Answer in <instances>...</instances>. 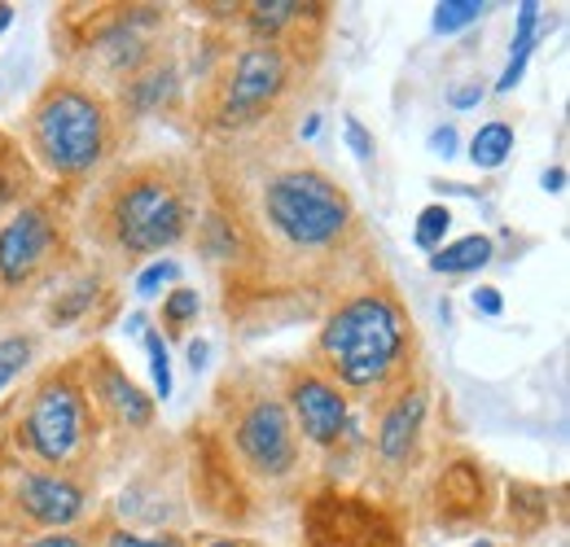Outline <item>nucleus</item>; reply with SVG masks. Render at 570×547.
I'll return each instance as SVG.
<instances>
[{"label": "nucleus", "mask_w": 570, "mask_h": 547, "mask_svg": "<svg viewBox=\"0 0 570 547\" xmlns=\"http://www.w3.org/2000/svg\"><path fill=\"white\" fill-rule=\"evenodd\" d=\"M31 189H36L31 158L13 137H0V215H13L22 202H31Z\"/></svg>", "instance_id": "f3484780"}, {"label": "nucleus", "mask_w": 570, "mask_h": 547, "mask_svg": "<svg viewBox=\"0 0 570 547\" xmlns=\"http://www.w3.org/2000/svg\"><path fill=\"white\" fill-rule=\"evenodd\" d=\"M492 259H497V241L483 237V232H470V237H461V241H452V246H439V250L430 255V272H439V276L483 272Z\"/></svg>", "instance_id": "a211bd4d"}, {"label": "nucleus", "mask_w": 570, "mask_h": 547, "mask_svg": "<svg viewBox=\"0 0 570 547\" xmlns=\"http://www.w3.org/2000/svg\"><path fill=\"white\" fill-rule=\"evenodd\" d=\"M448 228H452V210L443 202H434V206H426L422 215H417V228H413V246L417 250H439L443 246V237H448Z\"/></svg>", "instance_id": "a878e982"}, {"label": "nucleus", "mask_w": 570, "mask_h": 547, "mask_svg": "<svg viewBox=\"0 0 570 547\" xmlns=\"http://www.w3.org/2000/svg\"><path fill=\"white\" fill-rule=\"evenodd\" d=\"M145 350H149V372H154V395L158 399H171V355L158 329L145 334Z\"/></svg>", "instance_id": "cd10ccee"}, {"label": "nucleus", "mask_w": 570, "mask_h": 547, "mask_svg": "<svg viewBox=\"0 0 570 547\" xmlns=\"http://www.w3.org/2000/svg\"><path fill=\"white\" fill-rule=\"evenodd\" d=\"M194 486L212 517H224V521L246 517V486H242V474L219 434L194 438Z\"/></svg>", "instance_id": "2eb2a0df"}, {"label": "nucleus", "mask_w": 570, "mask_h": 547, "mask_svg": "<svg viewBox=\"0 0 570 547\" xmlns=\"http://www.w3.org/2000/svg\"><path fill=\"white\" fill-rule=\"evenodd\" d=\"M509 153H513V123H509V119H492V123H483V128L470 137V162H474L479 171L504 167Z\"/></svg>", "instance_id": "412c9836"}, {"label": "nucleus", "mask_w": 570, "mask_h": 547, "mask_svg": "<svg viewBox=\"0 0 570 547\" xmlns=\"http://www.w3.org/2000/svg\"><path fill=\"white\" fill-rule=\"evenodd\" d=\"M430 153H439V158H452L456 153V128L452 123H443V128L430 132Z\"/></svg>", "instance_id": "72a5a7b5"}, {"label": "nucleus", "mask_w": 570, "mask_h": 547, "mask_svg": "<svg viewBox=\"0 0 570 547\" xmlns=\"http://www.w3.org/2000/svg\"><path fill=\"white\" fill-rule=\"evenodd\" d=\"M264 241L294 259H325L347 250L360 232L356 202L316 162H277L255 185V219Z\"/></svg>", "instance_id": "7ed1b4c3"}, {"label": "nucleus", "mask_w": 570, "mask_h": 547, "mask_svg": "<svg viewBox=\"0 0 570 547\" xmlns=\"http://www.w3.org/2000/svg\"><path fill=\"white\" fill-rule=\"evenodd\" d=\"M171 280H180V263H171V259H154V263L137 276V294H141V298H154V294L167 289Z\"/></svg>", "instance_id": "c85d7f7f"}, {"label": "nucleus", "mask_w": 570, "mask_h": 547, "mask_svg": "<svg viewBox=\"0 0 570 547\" xmlns=\"http://www.w3.org/2000/svg\"><path fill=\"white\" fill-rule=\"evenodd\" d=\"M540 44V4L535 0H522L518 4V36H513V49H509V62L500 70L497 79V92H513L522 70L531 62V49Z\"/></svg>", "instance_id": "aec40b11"}, {"label": "nucleus", "mask_w": 570, "mask_h": 547, "mask_svg": "<svg viewBox=\"0 0 570 547\" xmlns=\"http://www.w3.org/2000/svg\"><path fill=\"white\" fill-rule=\"evenodd\" d=\"M282 404L294 420V434L321 451H334L352 438V399L325 377L316 372L312 364L303 368H289L285 372V390H282Z\"/></svg>", "instance_id": "9d476101"}, {"label": "nucleus", "mask_w": 570, "mask_h": 547, "mask_svg": "<svg viewBox=\"0 0 570 547\" xmlns=\"http://www.w3.org/2000/svg\"><path fill=\"white\" fill-rule=\"evenodd\" d=\"M198 223L194 176L163 158L115 167L88 198L83 232L110 259L137 263L180 246Z\"/></svg>", "instance_id": "f257e3e1"}, {"label": "nucleus", "mask_w": 570, "mask_h": 547, "mask_svg": "<svg viewBox=\"0 0 570 547\" xmlns=\"http://www.w3.org/2000/svg\"><path fill=\"white\" fill-rule=\"evenodd\" d=\"M27 153L53 180H83L115 153V106L83 79H49L27 110Z\"/></svg>", "instance_id": "20e7f679"}, {"label": "nucleus", "mask_w": 570, "mask_h": 547, "mask_svg": "<svg viewBox=\"0 0 570 547\" xmlns=\"http://www.w3.org/2000/svg\"><path fill=\"white\" fill-rule=\"evenodd\" d=\"M36 359V342L27 334H13V338H0V390L13 386Z\"/></svg>", "instance_id": "b1692460"}, {"label": "nucleus", "mask_w": 570, "mask_h": 547, "mask_svg": "<svg viewBox=\"0 0 570 547\" xmlns=\"http://www.w3.org/2000/svg\"><path fill=\"white\" fill-rule=\"evenodd\" d=\"M303 547H409V530L386 504L325 486L303 504Z\"/></svg>", "instance_id": "6e6552de"}, {"label": "nucleus", "mask_w": 570, "mask_h": 547, "mask_svg": "<svg viewBox=\"0 0 570 547\" xmlns=\"http://www.w3.org/2000/svg\"><path fill=\"white\" fill-rule=\"evenodd\" d=\"M540 185H544L549 193H562V185H567V171H562V167H549V171L540 176Z\"/></svg>", "instance_id": "e433bc0d"}, {"label": "nucleus", "mask_w": 570, "mask_h": 547, "mask_svg": "<svg viewBox=\"0 0 570 547\" xmlns=\"http://www.w3.org/2000/svg\"><path fill=\"white\" fill-rule=\"evenodd\" d=\"M483 97H488V88H483V83H474V79H465V83L448 88V106H452V110H474Z\"/></svg>", "instance_id": "7c9ffc66"}, {"label": "nucleus", "mask_w": 570, "mask_h": 547, "mask_svg": "<svg viewBox=\"0 0 570 547\" xmlns=\"http://www.w3.org/2000/svg\"><path fill=\"white\" fill-rule=\"evenodd\" d=\"M483 13H488L483 0H443V4H434V31H439V36L465 31V27H474Z\"/></svg>", "instance_id": "5701e85b"}, {"label": "nucleus", "mask_w": 570, "mask_h": 547, "mask_svg": "<svg viewBox=\"0 0 570 547\" xmlns=\"http://www.w3.org/2000/svg\"><path fill=\"white\" fill-rule=\"evenodd\" d=\"M470 307H474L479 316H492V320H497L500 311H504V298H500V289H492V285H479V289L470 294Z\"/></svg>", "instance_id": "2f4dec72"}, {"label": "nucleus", "mask_w": 570, "mask_h": 547, "mask_svg": "<svg viewBox=\"0 0 570 547\" xmlns=\"http://www.w3.org/2000/svg\"><path fill=\"white\" fill-rule=\"evenodd\" d=\"M13 447L49 474H75L92 451V404L79 368H49L13 425Z\"/></svg>", "instance_id": "39448f33"}, {"label": "nucleus", "mask_w": 570, "mask_h": 547, "mask_svg": "<svg viewBox=\"0 0 570 547\" xmlns=\"http://www.w3.org/2000/svg\"><path fill=\"white\" fill-rule=\"evenodd\" d=\"M219 438L250 478L285 481L298 469V434L282 395L255 377H228L215 395Z\"/></svg>", "instance_id": "423d86ee"}, {"label": "nucleus", "mask_w": 570, "mask_h": 547, "mask_svg": "<svg viewBox=\"0 0 570 547\" xmlns=\"http://www.w3.org/2000/svg\"><path fill=\"white\" fill-rule=\"evenodd\" d=\"M101 298V280L92 272H83V276H75L71 285L53 298V307H49V320L53 325H75V320H83L88 311H92V302Z\"/></svg>", "instance_id": "4be33fe9"}, {"label": "nucleus", "mask_w": 570, "mask_h": 547, "mask_svg": "<svg viewBox=\"0 0 570 547\" xmlns=\"http://www.w3.org/2000/svg\"><path fill=\"white\" fill-rule=\"evenodd\" d=\"M13 22V4H0V31Z\"/></svg>", "instance_id": "58836bf2"}, {"label": "nucleus", "mask_w": 570, "mask_h": 547, "mask_svg": "<svg viewBox=\"0 0 570 547\" xmlns=\"http://www.w3.org/2000/svg\"><path fill=\"white\" fill-rule=\"evenodd\" d=\"M294 88V53L282 44H264L250 40L246 49H237V58L228 62V74L219 83V106L215 119L224 132L237 128H255L268 115H277L285 97Z\"/></svg>", "instance_id": "0eeeda50"}, {"label": "nucleus", "mask_w": 570, "mask_h": 547, "mask_svg": "<svg viewBox=\"0 0 570 547\" xmlns=\"http://www.w3.org/2000/svg\"><path fill=\"white\" fill-rule=\"evenodd\" d=\"M325 9L321 4H298V0H259V4H246V31L250 40H264V44H282L285 49V31L303 27L307 18H321Z\"/></svg>", "instance_id": "dca6fc26"}, {"label": "nucleus", "mask_w": 570, "mask_h": 547, "mask_svg": "<svg viewBox=\"0 0 570 547\" xmlns=\"http://www.w3.org/2000/svg\"><path fill=\"white\" fill-rule=\"evenodd\" d=\"M430 504H434V521L448 530H470V526L488 521V513H492L488 469L474 456H452L434 478Z\"/></svg>", "instance_id": "f8f14e48"}, {"label": "nucleus", "mask_w": 570, "mask_h": 547, "mask_svg": "<svg viewBox=\"0 0 570 547\" xmlns=\"http://www.w3.org/2000/svg\"><path fill=\"white\" fill-rule=\"evenodd\" d=\"M203 547H246L242 539H207Z\"/></svg>", "instance_id": "4c0bfd02"}, {"label": "nucleus", "mask_w": 570, "mask_h": 547, "mask_svg": "<svg viewBox=\"0 0 570 547\" xmlns=\"http://www.w3.org/2000/svg\"><path fill=\"white\" fill-rule=\"evenodd\" d=\"M518 513H531V530L549 526V490H540V486H527V481L509 486V521H513Z\"/></svg>", "instance_id": "393cba45"}, {"label": "nucleus", "mask_w": 570, "mask_h": 547, "mask_svg": "<svg viewBox=\"0 0 570 547\" xmlns=\"http://www.w3.org/2000/svg\"><path fill=\"white\" fill-rule=\"evenodd\" d=\"M198 307H203V298H198V289H171L167 298H163V325H167V334H185V325L189 320H198Z\"/></svg>", "instance_id": "bb28decb"}, {"label": "nucleus", "mask_w": 570, "mask_h": 547, "mask_svg": "<svg viewBox=\"0 0 570 547\" xmlns=\"http://www.w3.org/2000/svg\"><path fill=\"white\" fill-rule=\"evenodd\" d=\"M413 316L404 311L395 289L368 285L325 316L312 346V368L325 372L347 399L377 395V404H386L413 381Z\"/></svg>", "instance_id": "f03ea898"}, {"label": "nucleus", "mask_w": 570, "mask_h": 547, "mask_svg": "<svg viewBox=\"0 0 570 547\" xmlns=\"http://www.w3.org/2000/svg\"><path fill=\"white\" fill-rule=\"evenodd\" d=\"M426 390L422 386H404L400 395H391L377 411V429H373V451L377 465L391 474H404L417 460L422 447V429H426Z\"/></svg>", "instance_id": "4468645a"}, {"label": "nucleus", "mask_w": 570, "mask_h": 547, "mask_svg": "<svg viewBox=\"0 0 570 547\" xmlns=\"http://www.w3.org/2000/svg\"><path fill=\"white\" fill-rule=\"evenodd\" d=\"M22 547H83V539H79V535H71V530H58V535H40V539H27Z\"/></svg>", "instance_id": "f704fd0d"}, {"label": "nucleus", "mask_w": 570, "mask_h": 547, "mask_svg": "<svg viewBox=\"0 0 570 547\" xmlns=\"http://www.w3.org/2000/svg\"><path fill=\"white\" fill-rule=\"evenodd\" d=\"M207 355H212V346L203 342V338H198V342H189V368H194V372H203V368H207Z\"/></svg>", "instance_id": "c9c22d12"}, {"label": "nucleus", "mask_w": 570, "mask_h": 547, "mask_svg": "<svg viewBox=\"0 0 570 547\" xmlns=\"http://www.w3.org/2000/svg\"><path fill=\"white\" fill-rule=\"evenodd\" d=\"M4 495H9V508L27 526H40L49 535L71 530L75 521L88 513V490L71 474H49V469H36V465L9 469Z\"/></svg>", "instance_id": "9b49d317"}, {"label": "nucleus", "mask_w": 570, "mask_h": 547, "mask_svg": "<svg viewBox=\"0 0 570 547\" xmlns=\"http://www.w3.org/2000/svg\"><path fill=\"white\" fill-rule=\"evenodd\" d=\"M343 132H347V145H352V153H356L360 162H368V158H373V137L364 132V123H360V119H347V128H343Z\"/></svg>", "instance_id": "473e14b6"}, {"label": "nucleus", "mask_w": 570, "mask_h": 547, "mask_svg": "<svg viewBox=\"0 0 570 547\" xmlns=\"http://www.w3.org/2000/svg\"><path fill=\"white\" fill-rule=\"evenodd\" d=\"M106 547H185L180 535H137V530H110Z\"/></svg>", "instance_id": "c756f323"}, {"label": "nucleus", "mask_w": 570, "mask_h": 547, "mask_svg": "<svg viewBox=\"0 0 570 547\" xmlns=\"http://www.w3.org/2000/svg\"><path fill=\"white\" fill-rule=\"evenodd\" d=\"M67 259V219L53 202L31 198L0 223V289L27 294Z\"/></svg>", "instance_id": "1a4fd4ad"}, {"label": "nucleus", "mask_w": 570, "mask_h": 547, "mask_svg": "<svg viewBox=\"0 0 570 547\" xmlns=\"http://www.w3.org/2000/svg\"><path fill=\"white\" fill-rule=\"evenodd\" d=\"M79 372H83V390H88L92 411H101L110 425H119V429H145L154 420V399L119 368L115 355L92 350Z\"/></svg>", "instance_id": "ddd939ff"}, {"label": "nucleus", "mask_w": 570, "mask_h": 547, "mask_svg": "<svg viewBox=\"0 0 570 547\" xmlns=\"http://www.w3.org/2000/svg\"><path fill=\"white\" fill-rule=\"evenodd\" d=\"M176 70L163 67V58H154L145 70H137L128 83H124V97L132 101V110L137 115H154V110H163L171 97H176Z\"/></svg>", "instance_id": "6ab92c4d"}]
</instances>
